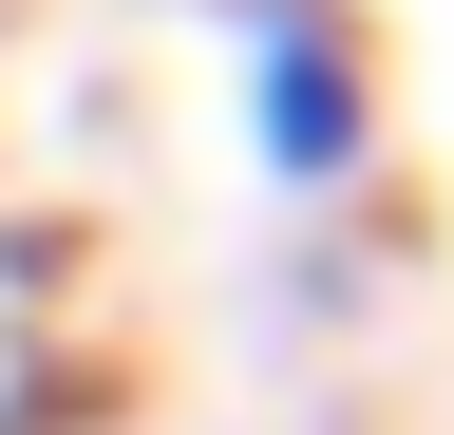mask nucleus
Wrapping results in <instances>:
<instances>
[{"label": "nucleus", "instance_id": "nucleus-1", "mask_svg": "<svg viewBox=\"0 0 454 435\" xmlns=\"http://www.w3.org/2000/svg\"><path fill=\"white\" fill-rule=\"evenodd\" d=\"M247 58H265V151H284V171H360V58H340V19H322V0H265V19H247Z\"/></svg>", "mask_w": 454, "mask_h": 435}]
</instances>
